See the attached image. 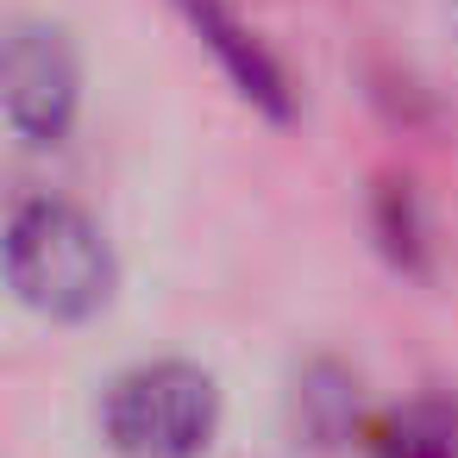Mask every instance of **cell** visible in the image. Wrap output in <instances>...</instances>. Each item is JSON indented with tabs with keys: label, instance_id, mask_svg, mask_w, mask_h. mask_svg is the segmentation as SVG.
<instances>
[{
	"label": "cell",
	"instance_id": "5b68a950",
	"mask_svg": "<svg viewBox=\"0 0 458 458\" xmlns=\"http://www.w3.org/2000/svg\"><path fill=\"white\" fill-rule=\"evenodd\" d=\"M377 458H452V414L433 402H414L377 427Z\"/></svg>",
	"mask_w": 458,
	"mask_h": 458
},
{
	"label": "cell",
	"instance_id": "6da1fadb",
	"mask_svg": "<svg viewBox=\"0 0 458 458\" xmlns=\"http://www.w3.org/2000/svg\"><path fill=\"white\" fill-rule=\"evenodd\" d=\"M7 283L51 320H82L114 295V251L70 201H20L7 214Z\"/></svg>",
	"mask_w": 458,
	"mask_h": 458
},
{
	"label": "cell",
	"instance_id": "3957f363",
	"mask_svg": "<svg viewBox=\"0 0 458 458\" xmlns=\"http://www.w3.org/2000/svg\"><path fill=\"white\" fill-rule=\"evenodd\" d=\"M0 101L26 145H57L76 114V57L51 26H13L0 51Z\"/></svg>",
	"mask_w": 458,
	"mask_h": 458
},
{
	"label": "cell",
	"instance_id": "277c9868",
	"mask_svg": "<svg viewBox=\"0 0 458 458\" xmlns=\"http://www.w3.org/2000/svg\"><path fill=\"white\" fill-rule=\"evenodd\" d=\"M182 7H189V20H195V32L214 45V57L233 70V82L251 95V101H264L270 114H289V95H283V70L264 57V45L220 7V0H182Z\"/></svg>",
	"mask_w": 458,
	"mask_h": 458
},
{
	"label": "cell",
	"instance_id": "7a4b0ae2",
	"mask_svg": "<svg viewBox=\"0 0 458 458\" xmlns=\"http://www.w3.org/2000/svg\"><path fill=\"white\" fill-rule=\"evenodd\" d=\"M220 420V389L195 364H139L114 377L101 402V427L120 458H201Z\"/></svg>",
	"mask_w": 458,
	"mask_h": 458
}]
</instances>
